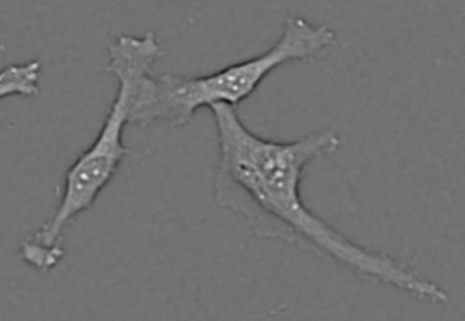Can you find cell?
Listing matches in <instances>:
<instances>
[{
    "instance_id": "6da1fadb",
    "label": "cell",
    "mask_w": 465,
    "mask_h": 321,
    "mask_svg": "<svg viewBox=\"0 0 465 321\" xmlns=\"http://www.w3.org/2000/svg\"><path fill=\"white\" fill-rule=\"evenodd\" d=\"M209 110L219 145L214 200L243 216L254 236L292 245L418 301L448 304V293L440 285L386 253L356 244L304 204L301 186L307 166L341 146L334 130H318L282 143L247 129L235 107L214 105Z\"/></svg>"
},
{
    "instance_id": "7a4b0ae2",
    "label": "cell",
    "mask_w": 465,
    "mask_h": 321,
    "mask_svg": "<svg viewBox=\"0 0 465 321\" xmlns=\"http://www.w3.org/2000/svg\"><path fill=\"white\" fill-rule=\"evenodd\" d=\"M163 55L164 48L153 31L141 37L122 35L108 45L105 70L118 81V91L99 135L66 171L55 211L21 245L24 263L48 272L64 260L67 227L94 206L129 156L130 149L124 144V127L130 125V113L143 80Z\"/></svg>"
},
{
    "instance_id": "3957f363",
    "label": "cell",
    "mask_w": 465,
    "mask_h": 321,
    "mask_svg": "<svg viewBox=\"0 0 465 321\" xmlns=\"http://www.w3.org/2000/svg\"><path fill=\"white\" fill-rule=\"evenodd\" d=\"M337 45L336 34L328 25H315L303 17H288L279 40L254 58L198 77L148 75L130 113V125L146 127L164 122L182 129L192 124L200 108H211L214 105L236 107L282 65L323 61L336 50Z\"/></svg>"
},
{
    "instance_id": "277c9868",
    "label": "cell",
    "mask_w": 465,
    "mask_h": 321,
    "mask_svg": "<svg viewBox=\"0 0 465 321\" xmlns=\"http://www.w3.org/2000/svg\"><path fill=\"white\" fill-rule=\"evenodd\" d=\"M40 72V61L5 67L0 75V95L2 97H9L12 95L23 97L39 96Z\"/></svg>"
}]
</instances>
